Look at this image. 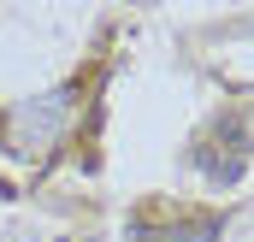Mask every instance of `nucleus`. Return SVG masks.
Segmentation results:
<instances>
[{"mask_svg": "<svg viewBox=\"0 0 254 242\" xmlns=\"http://www.w3.org/2000/svg\"><path fill=\"white\" fill-rule=\"evenodd\" d=\"M77 107H83V83H60V89H48V95L18 101V107L6 113V130H12L18 154H24V160H42L48 148H60L71 119H77Z\"/></svg>", "mask_w": 254, "mask_h": 242, "instance_id": "obj_1", "label": "nucleus"}, {"mask_svg": "<svg viewBox=\"0 0 254 242\" xmlns=\"http://www.w3.org/2000/svg\"><path fill=\"white\" fill-rule=\"evenodd\" d=\"M225 219H178V225H136V242H219Z\"/></svg>", "mask_w": 254, "mask_h": 242, "instance_id": "obj_2", "label": "nucleus"}]
</instances>
